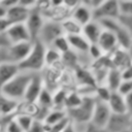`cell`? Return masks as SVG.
<instances>
[{"mask_svg":"<svg viewBox=\"0 0 132 132\" xmlns=\"http://www.w3.org/2000/svg\"><path fill=\"white\" fill-rule=\"evenodd\" d=\"M34 73L27 71H20L5 87L2 89L1 94L15 101H23L28 89V86Z\"/></svg>","mask_w":132,"mask_h":132,"instance_id":"6da1fadb","label":"cell"},{"mask_svg":"<svg viewBox=\"0 0 132 132\" xmlns=\"http://www.w3.org/2000/svg\"><path fill=\"white\" fill-rule=\"evenodd\" d=\"M45 52L46 46L39 40L34 41L32 52L18 66L20 71L32 73H41L45 68Z\"/></svg>","mask_w":132,"mask_h":132,"instance_id":"7a4b0ae2","label":"cell"},{"mask_svg":"<svg viewBox=\"0 0 132 132\" xmlns=\"http://www.w3.org/2000/svg\"><path fill=\"white\" fill-rule=\"evenodd\" d=\"M62 35H65V34H64L61 23L46 20L39 33L37 40L42 42L47 47V46H51L53 42Z\"/></svg>","mask_w":132,"mask_h":132,"instance_id":"3957f363","label":"cell"},{"mask_svg":"<svg viewBox=\"0 0 132 132\" xmlns=\"http://www.w3.org/2000/svg\"><path fill=\"white\" fill-rule=\"evenodd\" d=\"M120 16V7L119 1L116 0H103L102 3L93 10L94 21L100 22L102 20L109 19H119Z\"/></svg>","mask_w":132,"mask_h":132,"instance_id":"277c9868","label":"cell"},{"mask_svg":"<svg viewBox=\"0 0 132 132\" xmlns=\"http://www.w3.org/2000/svg\"><path fill=\"white\" fill-rule=\"evenodd\" d=\"M111 114H112V112H111L107 102L97 100L90 125L95 128L105 129L110 120Z\"/></svg>","mask_w":132,"mask_h":132,"instance_id":"5b68a950","label":"cell"},{"mask_svg":"<svg viewBox=\"0 0 132 132\" xmlns=\"http://www.w3.org/2000/svg\"><path fill=\"white\" fill-rule=\"evenodd\" d=\"M33 44H34L33 41H26V42L10 44L7 47L9 61L11 63L19 65L30 55L33 48Z\"/></svg>","mask_w":132,"mask_h":132,"instance_id":"8992f818","label":"cell"},{"mask_svg":"<svg viewBox=\"0 0 132 132\" xmlns=\"http://www.w3.org/2000/svg\"><path fill=\"white\" fill-rule=\"evenodd\" d=\"M45 21L46 20H45L44 15L42 14V12L40 10H38L36 7H34L31 10L25 24L29 30V33L31 35V39L33 42L38 39L39 33H40Z\"/></svg>","mask_w":132,"mask_h":132,"instance_id":"52a82bcc","label":"cell"},{"mask_svg":"<svg viewBox=\"0 0 132 132\" xmlns=\"http://www.w3.org/2000/svg\"><path fill=\"white\" fill-rule=\"evenodd\" d=\"M132 123V117L128 113H112L106 126L107 132H129Z\"/></svg>","mask_w":132,"mask_h":132,"instance_id":"ba28073f","label":"cell"},{"mask_svg":"<svg viewBox=\"0 0 132 132\" xmlns=\"http://www.w3.org/2000/svg\"><path fill=\"white\" fill-rule=\"evenodd\" d=\"M6 36L10 42V44L20 43V42H26V41H32L31 35L29 33V30L25 23L20 24H12L6 31Z\"/></svg>","mask_w":132,"mask_h":132,"instance_id":"9c48e42d","label":"cell"},{"mask_svg":"<svg viewBox=\"0 0 132 132\" xmlns=\"http://www.w3.org/2000/svg\"><path fill=\"white\" fill-rule=\"evenodd\" d=\"M43 89H44V84H43L42 74L41 73H34L33 77H32V79L28 86L24 101L36 103L41 92L43 91Z\"/></svg>","mask_w":132,"mask_h":132,"instance_id":"30bf717a","label":"cell"},{"mask_svg":"<svg viewBox=\"0 0 132 132\" xmlns=\"http://www.w3.org/2000/svg\"><path fill=\"white\" fill-rule=\"evenodd\" d=\"M99 47L102 50L104 55H110L112 54L117 48H119V41L117 38V35L108 30H104L98 40Z\"/></svg>","mask_w":132,"mask_h":132,"instance_id":"8fae6325","label":"cell"},{"mask_svg":"<svg viewBox=\"0 0 132 132\" xmlns=\"http://www.w3.org/2000/svg\"><path fill=\"white\" fill-rule=\"evenodd\" d=\"M112 68H116L120 71L125 70L127 67H129L132 64V58L129 55L128 51L122 47L117 48L112 54L109 55Z\"/></svg>","mask_w":132,"mask_h":132,"instance_id":"7c38bea8","label":"cell"},{"mask_svg":"<svg viewBox=\"0 0 132 132\" xmlns=\"http://www.w3.org/2000/svg\"><path fill=\"white\" fill-rule=\"evenodd\" d=\"M103 32V28L101 24L97 21H92L86 26L82 27V35L84 37L91 43V44H97L98 40Z\"/></svg>","mask_w":132,"mask_h":132,"instance_id":"4fadbf2b","label":"cell"},{"mask_svg":"<svg viewBox=\"0 0 132 132\" xmlns=\"http://www.w3.org/2000/svg\"><path fill=\"white\" fill-rule=\"evenodd\" d=\"M74 74L76 78L77 86H88V87H97L95 76L90 69V67L78 66L74 69Z\"/></svg>","mask_w":132,"mask_h":132,"instance_id":"5bb4252c","label":"cell"},{"mask_svg":"<svg viewBox=\"0 0 132 132\" xmlns=\"http://www.w3.org/2000/svg\"><path fill=\"white\" fill-rule=\"evenodd\" d=\"M67 38L70 43L71 50L74 51L76 54H78V56H80V57L89 56V50H90L91 43L84 37L82 34L67 36Z\"/></svg>","mask_w":132,"mask_h":132,"instance_id":"9a60e30c","label":"cell"},{"mask_svg":"<svg viewBox=\"0 0 132 132\" xmlns=\"http://www.w3.org/2000/svg\"><path fill=\"white\" fill-rule=\"evenodd\" d=\"M19 72L20 69L18 64L6 62L0 65V94L2 92V89L5 87V85L8 84Z\"/></svg>","mask_w":132,"mask_h":132,"instance_id":"2e32d148","label":"cell"},{"mask_svg":"<svg viewBox=\"0 0 132 132\" xmlns=\"http://www.w3.org/2000/svg\"><path fill=\"white\" fill-rule=\"evenodd\" d=\"M32 9L22 5L19 1V3L8 9L7 11V19L11 22V24H20V23H26L30 12Z\"/></svg>","mask_w":132,"mask_h":132,"instance_id":"e0dca14e","label":"cell"},{"mask_svg":"<svg viewBox=\"0 0 132 132\" xmlns=\"http://www.w3.org/2000/svg\"><path fill=\"white\" fill-rule=\"evenodd\" d=\"M70 18H72L74 21H76L82 27L86 26L87 24H89L90 22H92L94 20V18H93V10L91 8H89L87 5H85L81 1L73 9Z\"/></svg>","mask_w":132,"mask_h":132,"instance_id":"ac0fdd59","label":"cell"},{"mask_svg":"<svg viewBox=\"0 0 132 132\" xmlns=\"http://www.w3.org/2000/svg\"><path fill=\"white\" fill-rule=\"evenodd\" d=\"M107 104L112 113H127V106H126V99L125 96L122 95L120 92H112Z\"/></svg>","mask_w":132,"mask_h":132,"instance_id":"d6986e66","label":"cell"},{"mask_svg":"<svg viewBox=\"0 0 132 132\" xmlns=\"http://www.w3.org/2000/svg\"><path fill=\"white\" fill-rule=\"evenodd\" d=\"M19 101L12 100L0 94V117H12L19 105Z\"/></svg>","mask_w":132,"mask_h":132,"instance_id":"ffe728a7","label":"cell"},{"mask_svg":"<svg viewBox=\"0 0 132 132\" xmlns=\"http://www.w3.org/2000/svg\"><path fill=\"white\" fill-rule=\"evenodd\" d=\"M123 82V76H122V71L111 68L110 71L108 72L105 86L111 91V92H118L121 85Z\"/></svg>","mask_w":132,"mask_h":132,"instance_id":"44dd1931","label":"cell"},{"mask_svg":"<svg viewBox=\"0 0 132 132\" xmlns=\"http://www.w3.org/2000/svg\"><path fill=\"white\" fill-rule=\"evenodd\" d=\"M64 34L66 36H73V35H80L82 33V26L79 25L76 21L72 18H68L61 23Z\"/></svg>","mask_w":132,"mask_h":132,"instance_id":"7402d4cb","label":"cell"},{"mask_svg":"<svg viewBox=\"0 0 132 132\" xmlns=\"http://www.w3.org/2000/svg\"><path fill=\"white\" fill-rule=\"evenodd\" d=\"M68 116H67V111L64 110V109H52L48 114L46 116L45 120L43 121L45 123V125L47 127H51V126H54L56 124H58L59 122L63 121L64 119H66Z\"/></svg>","mask_w":132,"mask_h":132,"instance_id":"603a6c76","label":"cell"},{"mask_svg":"<svg viewBox=\"0 0 132 132\" xmlns=\"http://www.w3.org/2000/svg\"><path fill=\"white\" fill-rule=\"evenodd\" d=\"M62 63V54L53 46H47L45 52V67H54Z\"/></svg>","mask_w":132,"mask_h":132,"instance_id":"cb8c5ba5","label":"cell"},{"mask_svg":"<svg viewBox=\"0 0 132 132\" xmlns=\"http://www.w3.org/2000/svg\"><path fill=\"white\" fill-rule=\"evenodd\" d=\"M37 104L39 105V107L41 109L44 110H52L54 108V101H53V93L51 91H48L47 89H43V91L41 92L38 100H37Z\"/></svg>","mask_w":132,"mask_h":132,"instance_id":"d4e9b609","label":"cell"},{"mask_svg":"<svg viewBox=\"0 0 132 132\" xmlns=\"http://www.w3.org/2000/svg\"><path fill=\"white\" fill-rule=\"evenodd\" d=\"M82 102V96L80 94H78L75 90L74 91H70L67 94L66 97V101H65V109H72V108H76L78 107Z\"/></svg>","mask_w":132,"mask_h":132,"instance_id":"484cf974","label":"cell"},{"mask_svg":"<svg viewBox=\"0 0 132 132\" xmlns=\"http://www.w3.org/2000/svg\"><path fill=\"white\" fill-rule=\"evenodd\" d=\"M51 46H53L55 50H57V51H58L59 53H61L62 55L68 53L69 51H71L70 43H69L68 38H67L66 35H62V36L58 37V38L53 42V44H52Z\"/></svg>","mask_w":132,"mask_h":132,"instance_id":"4316f807","label":"cell"},{"mask_svg":"<svg viewBox=\"0 0 132 132\" xmlns=\"http://www.w3.org/2000/svg\"><path fill=\"white\" fill-rule=\"evenodd\" d=\"M14 121L18 123V125L21 127V129L24 132H28L34 122V119L30 116H25V114H18L13 117Z\"/></svg>","mask_w":132,"mask_h":132,"instance_id":"83f0119b","label":"cell"},{"mask_svg":"<svg viewBox=\"0 0 132 132\" xmlns=\"http://www.w3.org/2000/svg\"><path fill=\"white\" fill-rule=\"evenodd\" d=\"M111 93L112 92L105 85H100V86H97V88H96V98H97V100L107 102Z\"/></svg>","mask_w":132,"mask_h":132,"instance_id":"f1b7e54d","label":"cell"},{"mask_svg":"<svg viewBox=\"0 0 132 132\" xmlns=\"http://www.w3.org/2000/svg\"><path fill=\"white\" fill-rule=\"evenodd\" d=\"M120 15H132V0H120Z\"/></svg>","mask_w":132,"mask_h":132,"instance_id":"f546056e","label":"cell"},{"mask_svg":"<svg viewBox=\"0 0 132 132\" xmlns=\"http://www.w3.org/2000/svg\"><path fill=\"white\" fill-rule=\"evenodd\" d=\"M118 20H119L121 26L132 37V15H120Z\"/></svg>","mask_w":132,"mask_h":132,"instance_id":"4dcf8cb0","label":"cell"},{"mask_svg":"<svg viewBox=\"0 0 132 132\" xmlns=\"http://www.w3.org/2000/svg\"><path fill=\"white\" fill-rule=\"evenodd\" d=\"M103 56H104V54H103L102 50L99 47L98 44H91L90 50H89V57L91 58L92 62L99 60Z\"/></svg>","mask_w":132,"mask_h":132,"instance_id":"1f68e13d","label":"cell"},{"mask_svg":"<svg viewBox=\"0 0 132 132\" xmlns=\"http://www.w3.org/2000/svg\"><path fill=\"white\" fill-rule=\"evenodd\" d=\"M47 131H48V127L45 125L44 122L39 121V120H34L28 132H47Z\"/></svg>","mask_w":132,"mask_h":132,"instance_id":"d6a6232c","label":"cell"},{"mask_svg":"<svg viewBox=\"0 0 132 132\" xmlns=\"http://www.w3.org/2000/svg\"><path fill=\"white\" fill-rule=\"evenodd\" d=\"M118 92H120L124 96L130 94L132 92V80H123Z\"/></svg>","mask_w":132,"mask_h":132,"instance_id":"836d02e7","label":"cell"},{"mask_svg":"<svg viewBox=\"0 0 132 132\" xmlns=\"http://www.w3.org/2000/svg\"><path fill=\"white\" fill-rule=\"evenodd\" d=\"M6 132H24L22 129H21V127L18 125V123L14 121V119L12 118L9 122H8V124H7V126H6Z\"/></svg>","mask_w":132,"mask_h":132,"instance_id":"e575fe53","label":"cell"},{"mask_svg":"<svg viewBox=\"0 0 132 132\" xmlns=\"http://www.w3.org/2000/svg\"><path fill=\"white\" fill-rule=\"evenodd\" d=\"M11 22L7 19V18H3V19H0V34H4L6 33L7 29L11 26Z\"/></svg>","mask_w":132,"mask_h":132,"instance_id":"d590c367","label":"cell"},{"mask_svg":"<svg viewBox=\"0 0 132 132\" xmlns=\"http://www.w3.org/2000/svg\"><path fill=\"white\" fill-rule=\"evenodd\" d=\"M12 117H0V132H6V126Z\"/></svg>","mask_w":132,"mask_h":132,"instance_id":"8d00e7d4","label":"cell"},{"mask_svg":"<svg viewBox=\"0 0 132 132\" xmlns=\"http://www.w3.org/2000/svg\"><path fill=\"white\" fill-rule=\"evenodd\" d=\"M123 80H132V64L122 71Z\"/></svg>","mask_w":132,"mask_h":132,"instance_id":"74e56055","label":"cell"},{"mask_svg":"<svg viewBox=\"0 0 132 132\" xmlns=\"http://www.w3.org/2000/svg\"><path fill=\"white\" fill-rule=\"evenodd\" d=\"M6 62H10L9 61V57H8L7 47L0 50V65H2L3 63H6Z\"/></svg>","mask_w":132,"mask_h":132,"instance_id":"f35d334b","label":"cell"},{"mask_svg":"<svg viewBox=\"0 0 132 132\" xmlns=\"http://www.w3.org/2000/svg\"><path fill=\"white\" fill-rule=\"evenodd\" d=\"M126 99V106H127V113L132 117V92L125 96Z\"/></svg>","mask_w":132,"mask_h":132,"instance_id":"ab89813d","label":"cell"},{"mask_svg":"<svg viewBox=\"0 0 132 132\" xmlns=\"http://www.w3.org/2000/svg\"><path fill=\"white\" fill-rule=\"evenodd\" d=\"M19 1H20V0H1L0 3L8 10V9H10L11 7L15 6V5L19 3Z\"/></svg>","mask_w":132,"mask_h":132,"instance_id":"60d3db41","label":"cell"},{"mask_svg":"<svg viewBox=\"0 0 132 132\" xmlns=\"http://www.w3.org/2000/svg\"><path fill=\"white\" fill-rule=\"evenodd\" d=\"M10 45V42L6 36V34H0V50L1 48H5V47H8Z\"/></svg>","mask_w":132,"mask_h":132,"instance_id":"b9f144b4","label":"cell"},{"mask_svg":"<svg viewBox=\"0 0 132 132\" xmlns=\"http://www.w3.org/2000/svg\"><path fill=\"white\" fill-rule=\"evenodd\" d=\"M63 132H78V131L76 130V128L73 125V123H71V121H70V123L68 124V126L65 128V130Z\"/></svg>","mask_w":132,"mask_h":132,"instance_id":"7bdbcfd3","label":"cell"},{"mask_svg":"<svg viewBox=\"0 0 132 132\" xmlns=\"http://www.w3.org/2000/svg\"><path fill=\"white\" fill-rule=\"evenodd\" d=\"M7 9L0 3V19H3V18H6L7 16Z\"/></svg>","mask_w":132,"mask_h":132,"instance_id":"ee69618b","label":"cell"},{"mask_svg":"<svg viewBox=\"0 0 132 132\" xmlns=\"http://www.w3.org/2000/svg\"><path fill=\"white\" fill-rule=\"evenodd\" d=\"M88 132H107V131H106V129H99V128H95V127L90 125Z\"/></svg>","mask_w":132,"mask_h":132,"instance_id":"f6af8a7d","label":"cell"},{"mask_svg":"<svg viewBox=\"0 0 132 132\" xmlns=\"http://www.w3.org/2000/svg\"><path fill=\"white\" fill-rule=\"evenodd\" d=\"M128 51V53H129V55L131 56V58H132V43L130 44V46H129V48L127 50Z\"/></svg>","mask_w":132,"mask_h":132,"instance_id":"bcb514c9","label":"cell"},{"mask_svg":"<svg viewBox=\"0 0 132 132\" xmlns=\"http://www.w3.org/2000/svg\"><path fill=\"white\" fill-rule=\"evenodd\" d=\"M129 132H132V123H131V127H130V131Z\"/></svg>","mask_w":132,"mask_h":132,"instance_id":"7dc6e473","label":"cell"},{"mask_svg":"<svg viewBox=\"0 0 132 132\" xmlns=\"http://www.w3.org/2000/svg\"><path fill=\"white\" fill-rule=\"evenodd\" d=\"M88 129H89V128H88ZM86 132H88V130H87V131H86Z\"/></svg>","mask_w":132,"mask_h":132,"instance_id":"c3c4849f","label":"cell"}]
</instances>
